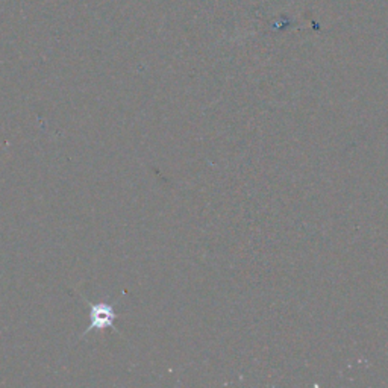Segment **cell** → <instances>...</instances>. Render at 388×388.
<instances>
[{
    "instance_id": "1",
    "label": "cell",
    "mask_w": 388,
    "mask_h": 388,
    "mask_svg": "<svg viewBox=\"0 0 388 388\" xmlns=\"http://www.w3.org/2000/svg\"><path fill=\"white\" fill-rule=\"evenodd\" d=\"M93 329H103L105 326H111L114 321L116 315L109 306L105 303L93 306Z\"/></svg>"
}]
</instances>
